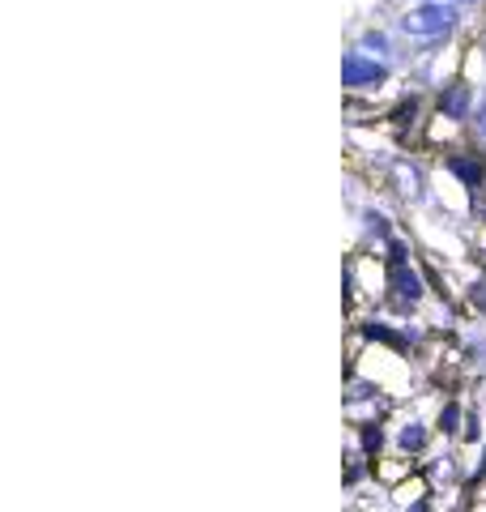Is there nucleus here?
I'll return each instance as SVG.
<instances>
[{"label":"nucleus","instance_id":"423d86ee","mask_svg":"<svg viewBox=\"0 0 486 512\" xmlns=\"http://www.w3.org/2000/svg\"><path fill=\"white\" fill-rule=\"evenodd\" d=\"M423 440H427L423 423H405V427H401V436H397V444L405 448V453H418V448H423Z\"/></svg>","mask_w":486,"mask_h":512},{"label":"nucleus","instance_id":"7ed1b4c3","mask_svg":"<svg viewBox=\"0 0 486 512\" xmlns=\"http://www.w3.org/2000/svg\"><path fill=\"white\" fill-rule=\"evenodd\" d=\"M388 282H393V295L401 303H418V299H423V282L414 278V269H405V261H393V269H388Z\"/></svg>","mask_w":486,"mask_h":512},{"label":"nucleus","instance_id":"f03ea898","mask_svg":"<svg viewBox=\"0 0 486 512\" xmlns=\"http://www.w3.org/2000/svg\"><path fill=\"white\" fill-rule=\"evenodd\" d=\"M384 64H376V60H367L363 52H350L346 60H342V86H350V90H367V86H380L384 82Z\"/></svg>","mask_w":486,"mask_h":512},{"label":"nucleus","instance_id":"39448f33","mask_svg":"<svg viewBox=\"0 0 486 512\" xmlns=\"http://www.w3.org/2000/svg\"><path fill=\"white\" fill-rule=\"evenodd\" d=\"M440 107L448 111L452 120H465V111H469V90H465V86H452L444 99H440Z\"/></svg>","mask_w":486,"mask_h":512},{"label":"nucleus","instance_id":"1a4fd4ad","mask_svg":"<svg viewBox=\"0 0 486 512\" xmlns=\"http://www.w3.org/2000/svg\"><path fill=\"white\" fill-rule=\"evenodd\" d=\"M423 5H461V0H423Z\"/></svg>","mask_w":486,"mask_h":512},{"label":"nucleus","instance_id":"9d476101","mask_svg":"<svg viewBox=\"0 0 486 512\" xmlns=\"http://www.w3.org/2000/svg\"><path fill=\"white\" fill-rule=\"evenodd\" d=\"M478 124H482V133H486V107L478 111Z\"/></svg>","mask_w":486,"mask_h":512},{"label":"nucleus","instance_id":"20e7f679","mask_svg":"<svg viewBox=\"0 0 486 512\" xmlns=\"http://www.w3.org/2000/svg\"><path fill=\"white\" fill-rule=\"evenodd\" d=\"M393 175H397V184H401V197H410V201H423V175H418V167H410V163H397L393 167Z\"/></svg>","mask_w":486,"mask_h":512},{"label":"nucleus","instance_id":"6e6552de","mask_svg":"<svg viewBox=\"0 0 486 512\" xmlns=\"http://www.w3.org/2000/svg\"><path fill=\"white\" fill-rule=\"evenodd\" d=\"M474 303H478V308H486V282H482V286H474Z\"/></svg>","mask_w":486,"mask_h":512},{"label":"nucleus","instance_id":"f257e3e1","mask_svg":"<svg viewBox=\"0 0 486 512\" xmlns=\"http://www.w3.org/2000/svg\"><path fill=\"white\" fill-rule=\"evenodd\" d=\"M457 22V5H418L401 13V30L414 39H440Z\"/></svg>","mask_w":486,"mask_h":512},{"label":"nucleus","instance_id":"0eeeda50","mask_svg":"<svg viewBox=\"0 0 486 512\" xmlns=\"http://www.w3.org/2000/svg\"><path fill=\"white\" fill-rule=\"evenodd\" d=\"M371 47H376V56L388 52V39L380 35V30H367V35H363V52H371Z\"/></svg>","mask_w":486,"mask_h":512}]
</instances>
